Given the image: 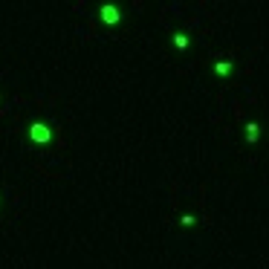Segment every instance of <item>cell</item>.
I'll return each instance as SVG.
<instances>
[{"instance_id": "1", "label": "cell", "mask_w": 269, "mask_h": 269, "mask_svg": "<svg viewBox=\"0 0 269 269\" xmlns=\"http://www.w3.org/2000/svg\"><path fill=\"white\" fill-rule=\"evenodd\" d=\"M29 136L38 142V145H47V142L52 139V133H49V127H47L44 122H35V124H32V127H29Z\"/></svg>"}, {"instance_id": "2", "label": "cell", "mask_w": 269, "mask_h": 269, "mask_svg": "<svg viewBox=\"0 0 269 269\" xmlns=\"http://www.w3.org/2000/svg\"><path fill=\"white\" fill-rule=\"evenodd\" d=\"M101 21H104V24H119V9L110 6V3L101 6Z\"/></svg>"}, {"instance_id": "3", "label": "cell", "mask_w": 269, "mask_h": 269, "mask_svg": "<svg viewBox=\"0 0 269 269\" xmlns=\"http://www.w3.org/2000/svg\"><path fill=\"white\" fill-rule=\"evenodd\" d=\"M246 142H258V122H246Z\"/></svg>"}, {"instance_id": "4", "label": "cell", "mask_w": 269, "mask_h": 269, "mask_svg": "<svg viewBox=\"0 0 269 269\" xmlns=\"http://www.w3.org/2000/svg\"><path fill=\"white\" fill-rule=\"evenodd\" d=\"M214 73H217V75H229V73H232V64H229V61H217V64H214Z\"/></svg>"}, {"instance_id": "5", "label": "cell", "mask_w": 269, "mask_h": 269, "mask_svg": "<svg viewBox=\"0 0 269 269\" xmlns=\"http://www.w3.org/2000/svg\"><path fill=\"white\" fill-rule=\"evenodd\" d=\"M174 47H177V49H185V47H188V38H185L182 32H177V35H174Z\"/></svg>"}]
</instances>
